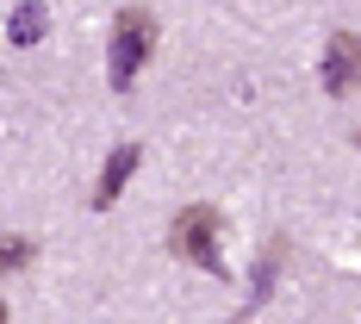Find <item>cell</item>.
<instances>
[{"instance_id":"3957f363","label":"cell","mask_w":361,"mask_h":324,"mask_svg":"<svg viewBox=\"0 0 361 324\" xmlns=\"http://www.w3.org/2000/svg\"><path fill=\"white\" fill-rule=\"evenodd\" d=\"M324 88L330 94L361 88V32H330V44H324Z\"/></svg>"},{"instance_id":"277c9868","label":"cell","mask_w":361,"mask_h":324,"mask_svg":"<svg viewBox=\"0 0 361 324\" xmlns=\"http://www.w3.org/2000/svg\"><path fill=\"white\" fill-rule=\"evenodd\" d=\"M137 156H144V150L137 144H118L106 156V175H100V187H94V206H100V212H106L112 200H118V193H125V181L137 175Z\"/></svg>"},{"instance_id":"52a82bcc","label":"cell","mask_w":361,"mask_h":324,"mask_svg":"<svg viewBox=\"0 0 361 324\" xmlns=\"http://www.w3.org/2000/svg\"><path fill=\"white\" fill-rule=\"evenodd\" d=\"M0 324H6V306H0Z\"/></svg>"},{"instance_id":"5b68a950","label":"cell","mask_w":361,"mask_h":324,"mask_svg":"<svg viewBox=\"0 0 361 324\" xmlns=\"http://www.w3.org/2000/svg\"><path fill=\"white\" fill-rule=\"evenodd\" d=\"M37 262V237H0V275H19Z\"/></svg>"},{"instance_id":"7a4b0ae2","label":"cell","mask_w":361,"mask_h":324,"mask_svg":"<svg viewBox=\"0 0 361 324\" xmlns=\"http://www.w3.org/2000/svg\"><path fill=\"white\" fill-rule=\"evenodd\" d=\"M149 50H156V13H144V6H125L118 13V25H112V88H131L137 75H144Z\"/></svg>"},{"instance_id":"6da1fadb","label":"cell","mask_w":361,"mask_h":324,"mask_svg":"<svg viewBox=\"0 0 361 324\" xmlns=\"http://www.w3.org/2000/svg\"><path fill=\"white\" fill-rule=\"evenodd\" d=\"M218 237H224V218L212 206H187L175 212V231H169V250L180 262H193V268H206V275H231L224 268V250H218Z\"/></svg>"},{"instance_id":"8992f818","label":"cell","mask_w":361,"mask_h":324,"mask_svg":"<svg viewBox=\"0 0 361 324\" xmlns=\"http://www.w3.org/2000/svg\"><path fill=\"white\" fill-rule=\"evenodd\" d=\"M44 25H50V13H44V6H19V13H13V44H37Z\"/></svg>"}]
</instances>
